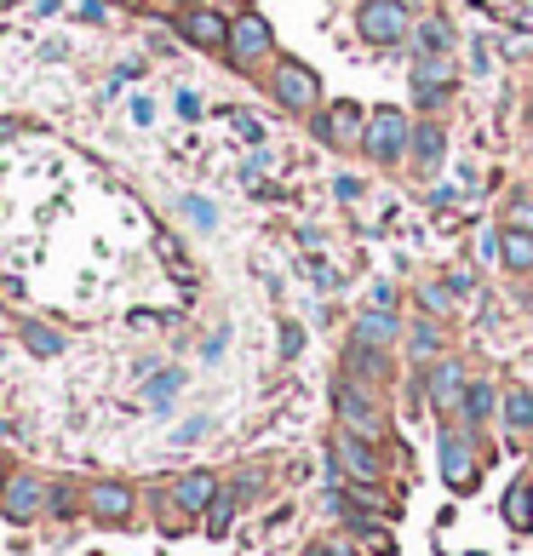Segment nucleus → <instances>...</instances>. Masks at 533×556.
<instances>
[{"label": "nucleus", "mask_w": 533, "mask_h": 556, "mask_svg": "<svg viewBox=\"0 0 533 556\" xmlns=\"http://www.w3.org/2000/svg\"><path fill=\"white\" fill-rule=\"evenodd\" d=\"M178 115H190V121L201 115V98H195V92H178Z\"/></svg>", "instance_id": "31"}, {"label": "nucleus", "mask_w": 533, "mask_h": 556, "mask_svg": "<svg viewBox=\"0 0 533 556\" xmlns=\"http://www.w3.org/2000/svg\"><path fill=\"white\" fill-rule=\"evenodd\" d=\"M41 505H46V488L35 482V476H6V493H0V511H6L12 522H29V516H41Z\"/></svg>", "instance_id": "9"}, {"label": "nucleus", "mask_w": 533, "mask_h": 556, "mask_svg": "<svg viewBox=\"0 0 533 556\" xmlns=\"http://www.w3.org/2000/svg\"><path fill=\"white\" fill-rule=\"evenodd\" d=\"M184 212H190V219H195L201 229H212V224H218V212L207 207V201H184Z\"/></svg>", "instance_id": "27"}, {"label": "nucleus", "mask_w": 533, "mask_h": 556, "mask_svg": "<svg viewBox=\"0 0 533 556\" xmlns=\"http://www.w3.org/2000/svg\"><path fill=\"white\" fill-rule=\"evenodd\" d=\"M230 516H235V499H218V505H212V516H207V534H224V528H230Z\"/></svg>", "instance_id": "26"}, {"label": "nucleus", "mask_w": 533, "mask_h": 556, "mask_svg": "<svg viewBox=\"0 0 533 556\" xmlns=\"http://www.w3.org/2000/svg\"><path fill=\"white\" fill-rule=\"evenodd\" d=\"M390 304H396V287L379 282V287H373V310H390Z\"/></svg>", "instance_id": "30"}, {"label": "nucleus", "mask_w": 533, "mask_h": 556, "mask_svg": "<svg viewBox=\"0 0 533 556\" xmlns=\"http://www.w3.org/2000/svg\"><path fill=\"white\" fill-rule=\"evenodd\" d=\"M86 511L98 516V522H127L132 516V493L121 488V482H98L86 493Z\"/></svg>", "instance_id": "10"}, {"label": "nucleus", "mask_w": 533, "mask_h": 556, "mask_svg": "<svg viewBox=\"0 0 533 556\" xmlns=\"http://www.w3.org/2000/svg\"><path fill=\"white\" fill-rule=\"evenodd\" d=\"M350 367L362 379H384V350H373V345H356L350 338Z\"/></svg>", "instance_id": "21"}, {"label": "nucleus", "mask_w": 533, "mask_h": 556, "mask_svg": "<svg viewBox=\"0 0 533 556\" xmlns=\"http://www.w3.org/2000/svg\"><path fill=\"white\" fill-rule=\"evenodd\" d=\"M362 132H367V110H362L356 98H339L333 110L316 121V138H321L327 149H350V144H362Z\"/></svg>", "instance_id": "4"}, {"label": "nucleus", "mask_w": 533, "mask_h": 556, "mask_svg": "<svg viewBox=\"0 0 533 556\" xmlns=\"http://www.w3.org/2000/svg\"><path fill=\"white\" fill-rule=\"evenodd\" d=\"M493 408H499V390H493V384H465V419H470V425L493 419Z\"/></svg>", "instance_id": "19"}, {"label": "nucleus", "mask_w": 533, "mask_h": 556, "mask_svg": "<svg viewBox=\"0 0 533 556\" xmlns=\"http://www.w3.org/2000/svg\"><path fill=\"white\" fill-rule=\"evenodd\" d=\"M505 522L516 534H533V482H516L505 493Z\"/></svg>", "instance_id": "15"}, {"label": "nucleus", "mask_w": 533, "mask_h": 556, "mask_svg": "<svg viewBox=\"0 0 533 556\" xmlns=\"http://www.w3.org/2000/svg\"><path fill=\"white\" fill-rule=\"evenodd\" d=\"M413 350L419 356H436V321H419L413 327Z\"/></svg>", "instance_id": "25"}, {"label": "nucleus", "mask_w": 533, "mask_h": 556, "mask_svg": "<svg viewBox=\"0 0 533 556\" xmlns=\"http://www.w3.org/2000/svg\"><path fill=\"white\" fill-rule=\"evenodd\" d=\"M396 333L402 327H396V316H390V310H367L362 321H356L350 338H356V345H373V350H390V345H396Z\"/></svg>", "instance_id": "13"}, {"label": "nucleus", "mask_w": 533, "mask_h": 556, "mask_svg": "<svg viewBox=\"0 0 533 556\" xmlns=\"http://www.w3.org/2000/svg\"><path fill=\"white\" fill-rule=\"evenodd\" d=\"M430 401H436V408H465V379H459L453 362L430 367Z\"/></svg>", "instance_id": "14"}, {"label": "nucleus", "mask_w": 533, "mask_h": 556, "mask_svg": "<svg viewBox=\"0 0 533 556\" xmlns=\"http://www.w3.org/2000/svg\"><path fill=\"white\" fill-rule=\"evenodd\" d=\"M419 46H425V52H447V46H453V29H447L442 18H425V23H419Z\"/></svg>", "instance_id": "22"}, {"label": "nucleus", "mask_w": 533, "mask_h": 556, "mask_svg": "<svg viewBox=\"0 0 533 556\" xmlns=\"http://www.w3.org/2000/svg\"><path fill=\"white\" fill-rule=\"evenodd\" d=\"M0 493H6V459H0Z\"/></svg>", "instance_id": "35"}, {"label": "nucleus", "mask_w": 533, "mask_h": 556, "mask_svg": "<svg viewBox=\"0 0 533 556\" xmlns=\"http://www.w3.org/2000/svg\"><path fill=\"white\" fill-rule=\"evenodd\" d=\"M339 413L350 419L356 430H373V408H367V396L362 390H350V384H339Z\"/></svg>", "instance_id": "20"}, {"label": "nucleus", "mask_w": 533, "mask_h": 556, "mask_svg": "<svg viewBox=\"0 0 533 556\" xmlns=\"http://www.w3.org/2000/svg\"><path fill=\"white\" fill-rule=\"evenodd\" d=\"M407 144H413V127H407V115L396 110V103H384V110L367 115V132H362V149L379 166H396L407 156Z\"/></svg>", "instance_id": "1"}, {"label": "nucleus", "mask_w": 533, "mask_h": 556, "mask_svg": "<svg viewBox=\"0 0 533 556\" xmlns=\"http://www.w3.org/2000/svg\"><path fill=\"white\" fill-rule=\"evenodd\" d=\"M276 98L287 103V110H316L321 81L299 64V58H281V64H276Z\"/></svg>", "instance_id": "7"}, {"label": "nucleus", "mask_w": 533, "mask_h": 556, "mask_svg": "<svg viewBox=\"0 0 533 556\" xmlns=\"http://www.w3.org/2000/svg\"><path fill=\"white\" fill-rule=\"evenodd\" d=\"M339 465L356 476V482H379V459L362 436H339Z\"/></svg>", "instance_id": "12"}, {"label": "nucleus", "mask_w": 533, "mask_h": 556, "mask_svg": "<svg viewBox=\"0 0 533 556\" xmlns=\"http://www.w3.org/2000/svg\"><path fill=\"white\" fill-rule=\"evenodd\" d=\"M333 190H339V201H356V195H362V178L344 173V178H333Z\"/></svg>", "instance_id": "29"}, {"label": "nucleus", "mask_w": 533, "mask_h": 556, "mask_svg": "<svg viewBox=\"0 0 533 556\" xmlns=\"http://www.w3.org/2000/svg\"><path fill=\"white\" fill-rule=\"evenodd\" d=\"M356 35L367 46H396L407 35V6L402 0H362L356 6Z\"/></svg>", "instance_id": "2"}, {"label": "nucleus", "mask_w": 533, "mask_h": 556, "mask_svg": "<svg viewBox=\"0 0 533 556\" xmlns=\"http://www.w3.org/2000/svg\"><path fill=\"white\" fill-rule=\"evenodd\" d=\"M505 425L510 430H533V390L528 384H510L505 390Z\"/></svg>", "instance_id": "17"}, {"label": "nucleus", "mask_w": 533, "mask_h": 556, "mask_svg": "<svg viewBox=\"0 0 533 556\" xmlns=\"http://www.w3.org/2000/svg\"><path fill=\"white\" fill-rule=\"evenodd\" d=\"M184 390V373H161V379H149V401H172Z\"/></svg>", "instance_id": "24"}, {"label": "nucleus", "mask_w": 533, "mask_h": 556, "mask_svg": "<svg viewBox=\"0 0 533 556\" xmlns=\"http://www.w3.org/2000/svg\"><path fill=\"white\" fill-rule=\"evenodd\" d=\"M299 345H304V333L287 321V327H281V356H299Z\"/></svg>", "instance_id": "28"}, {"label": "nucleus", "mask_w": 533, "mask_h": 556, "mask_svg": "<svg viewBox=\"0 0 533 556\" xmlns=\"http://www.w3.org/2000/svg\"><path fill=\"white\" fill-rule=\"evenodd\" d=\"M304 556H333V551H327V545H310V551H304Z\"/></svg>", "instance_id": "34"}, {"label": "nucleus", "mask_w": 533, "mask_h": 556, "mask_svg": "<svg viewBox=\"0 0 533 556\" xmlns=\"http://www.w3.org/2000/svg\"><path fill=\"white\" fill-rule=\"evenodd\" d=\"M23 338H29V350H35V356H58V350H64V338H58L52 327H41V321H29Z\"/></svg>", "instance_id": "23"}, {"label": "nucleus", "mask_w": 533, "mask_h": 556, "mask_svg": "<svg viewBox=\"0 0 533 556\" xmlns=\"http://www.w3.org/2000/svg\"><path fill=\"white\" fill-rule=\"evenodd\" d=\"M447 92H453L447 52H419V64H413V98H419V103H442Z\"/></svg>", "instance_id": "8"}, {"label": "nucleus", "mask_w": 533, "mask_h": 556, "mask_svg": "<svg viewBox=\"0 0 533 556\" xmlns=\"http://www.w3.org/2000/svg\"><path fill=\"white\" fill-rule=\"evenodd\" d=\"M172 499H178V511H207V505L218 499V482H212V471H190V476H178Z\"/></svg>", "instance_id": "11"}, {"label": "nucleus", "mask_w": 533, "mask_h": 556, "mask_svg": "<svg viewBox=\"0 0 533 556\" xmlns=\"http://www.w3.org/2000/svg\"><path fill=\"white\" fill-rule=\"evenodd\" d=\"M29 12H35V18H52V12H58V0H29Z\"/></svg>", "instance_id": "33"}, {"label": "nucleus", "mask_w": 533, "mask_h": 556, "mask_svg": "<svg viewBox=\"0 0 533 556\" xmlns=\"http://www.w3.org/2000/svg\"><path fill=\"white\" fill-rule=\"evenodd\" d=\"M178 35L201 46V52H230V18L212 6H184L178 12Z\"/></svg>", "instance_id": "5"}, {"label": "nucleus", "mask_w": 533, "mask_h": 556, "mask_svg": "<svg viewBox=\"0 0 533 556\" xmlns=\"http://www.w3.org/2000/svg\"><path fill=\"white\" fill-rule=\"evenodd\" d=\"M436 453H442V482H447L453 493H470V488H476V447H470L459 430H442Z\"/></svg>", "instance_id": "6"}, {"label": "nucleus", "mask_w": 533, "mask_h": 556, "mask_svg": "<svg viewBox=\"0 0 533 556\" xmlns=\"http://www.w3.org/2000/svg\"><path fill=\"white\" fill-rule=\"evenodd\" d=\"M442 149H447L442 127H436V121H425V127L413 132V161H419V166H436V161H442Z\"/></svg>", "instance_id": "18"}, {"label": "nucleus", "mask_w": 533, "mask_h": 556, "mask_svg": "<svg viewBox=\"0 0 533 556\" xmlns=\"http://www.w3.org/2000/svg\"><path fill=\"white\" fill-rule=\"evenodd\" d=\"M115 6H144V0H115Z\"/></svg>", "instance_id": "36"}, {"label": "nucleus", "mask_w": 533, "mask_h": 556, "mask_svg": "<svg viewBox=\"0 0 533 556\" xmlns=\"http://www.w3.org/2000/svg\"><path fill=\"white\" fill-rule=\"evenodd\" d=\"M362 539H367L373 551H390V534H384V528H362Z\"/></svg>", "instance_id": "32"}, {"label": "nucleus", "mask_w": 533, "mask_h": 556, "mask_svg": "<svg viewBox=\"0 0 533 556\" xmlns=\"http://www.w3.org/2000/svg\"><path fill=\"white\" fill-rule=\"evenodd\" d=\"M499 258L510 270H533V236L528 229H499Z\"/></svg>", "instance_id": "16"}, {"label": "nucleus", "mask_w": 533, "mask_h": 556, "mask_svg": "<svg viewBox=\"0 0 533 556\" xmlns=\"http://www.w3.org/2000/svg\"><path fill=\"white\" fill-rule=\"evenodd\" d=\"M270 23L258 18V12H247V18H235L230 23V64L235 69H258L264 58H270Z\"/></svg>", "instance_id": "3"}]
</instances>
